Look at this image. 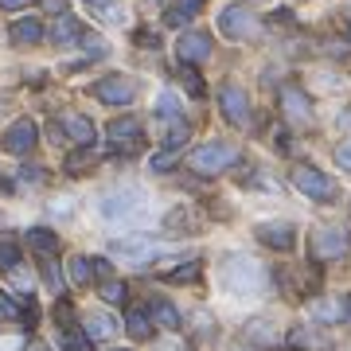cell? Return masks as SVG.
<instances>
[{
    "label": "cell",
    "mask_w": 351,
    "mask_h": 351,
    "mask_svg": "<svg viewBox=\"0 0 351 351\" xmlns=\"http://www.w3.org/2000/svg\"><path fill=\"white\" fill-rule=\"evenodd\" d=\"M293 184H297V191H304L308 199H336V180L328 172H320V168H313V164H297L293 168Z\"/></svg>",
    "instance_id": "obj_1"
},
{
    "label": "cell",
    "mask_w": 351,
    "mask_h": 351,
    "mask_svg": "<svg viewBox=\"0 0 351 351\" xmlns=\"http://www.w3.org/2000/svg\"><path fill=\"white\" fill-rule=\"evenodd\" d=\"M239 160V152L230 149V145H223V141H211V145H199V149L191 152V172H203V176H211V172H223V168H230V164Z\"/></svg>",
    "instance_id": "obj_2"
},
{
    "label": "cell",
    "mask_w": 351,
    "mask_h": 351,
    "mask_svg": "<svg viewBox=\"0 0 351 351\" xmlns=\"http://www.w3.org/2000/svg\"><path fill=\"white\" fill-rule=\"evenodd\" d=\"M219 32H223L226 39H254L258 36V16H254L246 4H230V8H223V16H219Z\"/></svg>",
    "instance_id": "obj_3"
},
{
    "label": "cell",
    "mask_w": 351,
    "mask_h": 351,
    "mask_svg": "<svg viewBox=\"0 0 351 351\" xmlns=\"http://www.w3.org/2000/svg\"><path fill=\"white\" fill-rule=\"evenodd\" d=\"M94 98L106 101V106H129L137 98V82L125 75H110V78H98L94 82Z\"/></svg>",
    "instance_id": "obj_4"
},
{
    "label": "cell",
    "mask_w": 351,
    "mask_h": 351,
    "mask_svg": "<svg viewBox=\"0 0 351 351\" xmlns=\"http://www.w3.org/2000/svg\"><path fill=\"white\" fill-rule=\"evenodd\" d=\"M36 141H39V125L32 121V117H20V121H12V125L4 129V152H12V156L32 152Z\"/></svg>",
    "instance_id": "obj_5"
},
{
    "label": "cell",
    "mask_w": 351,
    "mask_h": 351,
    "mask_svg": "<svg viewBox=\"0 0 351 351\" xmlns=\"http://www.w3.org/2000/svg\"><path fill=\"white\" fill-rule=\"evenodd\" d=\"M348 254V230L339 226H324L313 234V258L316 262H332V258H343Z\"/></svg>",
    "instance_id": "obj_6"
},
{
    "label": "cell",
    "mask_w": 351,
    "mask_h": 351,
    "mask_svg": "<svg viewBox=\"0 0 351 351\" xmlns=\"http://www.w3.org/2000/svg\"><path fill=\"white\" fill-rule=\"evenodd\" d=\"M106 137H110V145L117 152H137L141 149V121L137 117H117V121H110V129H106Z\"/></svg>",
    "instance_id": "obj_7"
},
{
    "label": "cell",
    "mask_w": 351,
    "mask_h": 351,
    "mask_svg": "<svg viewBox=\"0 0 351 351\" xmlns=\"http://www.w3.org/2000/svg\"><path fill=\"white\" fill-rule=\"evenodd\" d=\"M219 98H223V113H226L230 125H250V98H246L234 82H226V86L219 90Z\"/></svg>",
    "instance_id": "obj_8"
},
{
    "label": "cell",
    "mask_w": 351,
    "mask_h": 351,
    "mask_svg": "<svg viewBox=\"0 0 351 351\" xmlns=\"http://www.w3.org/2000/svg\"><path fill=\"white\" fill-rule=\"evenodd\" d=\"M176 55H180V63H203V59L211 55V36H203V32H184L180 43H176Z\"/></svg>",
    "instance_id": "obj_9"
},
{
    "label": "cell",
    "mask_w": 351,
    "mask_h": 351,
    "mask_svg": "<svg viewBox=\"0 0 351 351\" xmlns=\"http://www.w3.org/2000/svg\"><path fill=\"white\" fill-rule=\"evenodd\" d=\"M281 106H285V113L293 117V121H308L313 117V106H308V94L297 86H281Z\"/></svg>",
    "instance_id": "obj_10"
},
{
    "label": "cell",
    "mask_w": 351,
    "mask_h": 351,
    "mask_svg": "<svg viewBox=\"0 0 351 351\" xmlns=\"http://www.w3.org/2000/svg\"><path fill=\"white\" fill-rule=\"evenodd\" d=\"M63 133L75 141V145H82V149H90L94 137H98L94 125H90V117H78V113H66V117H63Z\"/></svg>",
    "instance_id": "obj_11"
},
{
    "label": "cell",
    "mask_w": 351,
    "mask_h": 351,
    "mask_svg": "<svg viewBox=\"0 0 351 351\" xmlns=\"http://www.w3.org/2000/svg\"><path fill=\"white\" fill-rule=\"evenodd\" d=\"M258 234H262V242H265V246H274V250H293V246H297L293 226H289V223H265Z\"/></svg>",
    "instance_id": "obj_12"
},
{
    "label": "cell",
    "mask_w": 351,
    "mask_h": 351,
    "mask_svg": "<svg viewBox=\"0 0 351 351\" xmlns=\"http://www.w3.org/2000/svg\"><path fill=\"white\" fill-rule=\"evenodd\" d=\"M43 39V24H39L36 16H27V20H16L12 24V43L16 47H32Z\"/></svg>",
    "instance_id": "obj_13"
},
{
    "label": "cell",
    "mask_w": 351,
    "mask_h": 351,
    "mask_svg": "<svg viewBox=\"0 0 351 351\" xmlns=\"http://www.w3.org/2000/svg\"><path fill=\"white\" fill-rule=\"evenodd\" d=\"M133 191H113V195H106V199H101V215H106V219H117V215H129L133 211Z\"/></svg>",
    "instance_id": "obj_14"
},
{
    "label": "cell",
    "mask_w": 351,
    "mask_h": 351,
    "mask_svg": "<svg viewBox=\"0 0 351 351\" xmlns=\"http://www.w3.org/2000/svg\"><path fill=\"white\" fill-rule=\"evenodd\" d=\"M27 242H32V250H39V254H55V250H59V234H55V230H47V226L27 230Z\"/></svg>",
    "instance_id": "obj_15"
},
{
    "label": "cell",
    "mask_w": 351,
    "mask_h": 351,
    "mask_svg": "<svg viewBox=\"0 0 351 351\" xmlns=\"http://www.w3.org/2000/svg\"><path fill=\"white\" fill-rule=\"evenodd\" d=\"M90 4V12H98L101 20H110V24H125L129 16H125V8L117 4V0H86Z\"/></svg>",
    "instance_id": "obj_16"
},
{
    "label": "cell",
    "mask_w": 351,
    "mask_h": 351,
    "mask_svg": "<svg viewBox=\"0 0 351 351\" xmlns=\"http://www.w3.org/2000/svg\"><path fill=\"white\" fill-rule=\"evenodd\" d=\"M51 39H55L59 47H66V43H78V39H82V27H78V20L63 16V20L55 24V32H51Z\"/></svg>",
    "instance_id": "obj_17"
},
{
    "label": "cell",
    "mask_w": 351,
    "mask_h": 351,
    "mask_svg": "<svg viewBox=\"0 0 351 351\" xmlns=\"http://www.w3.org/2000/svg\"><path fill=\"white\" fill-rule=\"evenodd\" d=\"M152 324H160V328H180V313H176L168 301H152Z\"/></svg>",
    "instance_id": "obj_18"
},
{
    "label": "cell",
    "mask_w": 351,
    "mask_h": 351,
    "mask_svg": "<svg viewBox=\"0 0 351 351\" xmlns=\"http://www.w3.org/2000/svg\"><path fill=\"white\" fill-rule=\"evenodd\" d=\"M113 320L106 313H90L86 316V332H90V339H106V336H113Z\"/></svg>",
    "instance_id": "obj_19"
},
{
    "label": "cell",
    "mask_w": 351,
    "mask_h": 351,
    "mask_svg": "<svg viewBox=\"0 0 351 351\" xmlns=\"http://www.w3.org/2000/svg\"><path fill=\"white\" fill-rule=\"evenodd\" d=\"M90 332L86 328H66L63 332V351H90Z\"/></svg>",
    "instance_id": "obj_20"
},
{
    "label": "cell",
    "mask_w": 351,
    "mask_h": 351,
    "mask_svg": "<svg viewBox=\"0 0 351 351\" xmlns=\"http://www.w3.org/2000/svg\"><path fill=\"white\" fill-rule=\"evenodd\" d=\"M90 274H94V262L90 258H71V281L75 285H90Z\"/></svg>",
    "instance_id": "obj_21"
},
{
    "label": "cell",
    "mask_w": 351,
    "mask_h": 351,
    "mask_svg": "<svg viewBox=\"0 0 351 351\" xmlns=\"http://www.w3.org/2000/svg\"><path fill=\"white\" fill-rule=\"evenodd\" d=\"M125 332H129L133 339H149V332H152V328H149V316H145V313H129Z\"/></svg>",
    "instance_id": "obj_22"
},
{
    "label": "cell",
    "mask_w": 351,
    "mask_h": 351,
    "mask_svg": "<svg viewBox=\"0 0 351 351\" xmlns=\"http://www.w3.org/2000/svg\"><path fill=\"white\" fill-rule=\"evenodd\" d=\"M101 297H106L110 304H125V301H129L125 281H101Z\"/></svg>",
    "instance_id": "obj_23"
},
{
    "label": "cell",
    "mask_w": 351,
    "mask_h": 351,
    "mask_svg": "<svg viewBox=\"0 0 351 351\" xmlns=\"http://www.w3.org/2000/svg\"><path fill=\"white\" fill-rule=\"evenodd\" d=\"M78 43H82V51H86L90 59H106V51H110V47H106V39L90 36V32H82V39H78Z\"/></svg>",
    "instance_id": "obj_24"
},
{
    "label": "cell",
    "mask_w": 351,
    "mask_h": 351,
    "mask_svg": "<svg viewBox=\"0 0 351 351\" xmlns=\"http://www.w3.org/2000/svg\"><path fill=\"white\" fill-rule=\"evenodd\" d=\"M180 78H184V82H188L191 98H203V94H207V86H203V82H199V75H195V71H191V63H180Z\"/></svg>",
    "instance_id": "obj_25"
},
{
    "label": "cell",
    "mask_w": 351,
    "mask_h": 351,
    "mask_svg": "<svg viewBox=\"0 0 351 351\" xmlns=\"http://www.w3.org/2000/svg\"><path fill=\"white\" fill-rule=\"evenodd\" d=\"M20 265V246L16 242H0V269H16Z\"/></svg>",
    "instance_id": "obj_26"
},
{
    "label": "cell",
    "mask_w": 351,
    "mask_h": 351,
    "mask_svg": "<svg viewBox=\"0 0 351 351\" xmlns=\"http://www.w3.org/2000/svg\"><path fill=\"white\" fill-rule=\"evenodd\" d=\"M176 160H180V156H176V149L156 152V156H152V172H168V168H176Z\"/></svg>",
    "instance_id": "obj_27"
},
{
    "label": "cell",
    "mask_w": 351,
    "mask_h": 351,
    "mask_svg": "<svg viewBox=\"0 0 351 351\" xmlns=\"http://www.w3.org/2000/svg\"><path fill=\"white\" fill-rule=\"evenodd\" d=\"M199 277V262H188L184 269H172V274H164V281H195Z\"/></svg>",
    "instance_id": "obj_28"
},
{
    "label": "cell",
    "mask_w": 351,
    "mask_h": 351,
    "mask_svg": "<svg viewBox=\"0 0 351 351\" xmlns=\"http://www.w3.org/2000/svg\"><path fill=\"white\" fill-rule=\"evenodd\" d=\"M184 141H188V125H184V121H172V129H168V141H164V145H168V149H180Z\"/></svg>",
    "instance_id": "obj_29"
},
{
    "label": "cell",
    "mask_w": 351,
    "mask_h": 351,
    "mask_svg": "<svg viewBox=\"0 0 351 351\" xmlns=\"http://www.w3.org/2000/svg\"><path fill=\"white\" fill-rule=\"evenodd\" d=\"M188 16H191V8L188 4H180V8H168V12H164V24L180 27V24H188Z\"/></svg>",
    "instance_id": "obj_30"
},
{
    "label": "cell",
    "mask_w": 351,
    "mask_h": 351,
    "mask_svg": "<svg viewBox=\"0 0 351 351\" xmlns=\"http://www.w3.org/2000/svg\"><path fill=\"white\" fill-rule=\"evenodd\" d=\"M156 106H160V117L176 121V98H172V94H160V101H156Z\"/></svg>",
    "instance_id": "obj_31"
},
{
    "label": "cell",
    "mask_w": 351,
    "mask_h": 351,
    "mask_svg": "<svg viewBox=\"0 0 351 351\" xmlns=\"http://www.w3.org/2000/svg\"><path fill=\"white\" fill-rule=\"evenodd\" d=\"M336 164H339V168H348V172H351V141H348V145H339V149H336Z\"/></svg>",
    "instance_id": "obj_32"
},
{
    "label": "cell",
    "mask_w": 351,
    "mask_h": 351,
    "mask_svg": "<svg viewBox=\"0 0 351 351\" xmlns=\"http://www.w3.org/2000/svg\"><path fill=\"white\" fill-rule=\"evenodd\" d=\"M90 262H94V274H98V277L110 274V262H106V258H90Z\"/></svg>",
    "instance_id": "obj_33"
},
{
    "label": "cell",
    "mask_w": 351,
    "mask_h": 351,
    "mask_svg": "<svg viewBox=\"0 0 351 351\" xmlns=\"http://www.w3.org/2000/svg\"><path fill=\"white\" fill-rule=\"evenodd\" d=\"M43 8H47V12H63L66 0H43Z\"/></svg>",
    "instance_id": "obj_34"
},
{
    "label": "cell",
    "mask_w": 351,
    "mask_h": 351,
    "mask_svg": "<svg viewBox=\"0 0 351 351\" xmlns=\"http://www.w3.org/2000/svg\"><path fill=\"white\" fill-rule=\"evenodd\" d=\"M141 43H145V47H152V51H156V43H160V39H156V36H149V32H141Z\"/></svg>",
    "instance_id": "obj_35"
},
{
    "label": "cell",
    "mask_w": 351,
    "mask_h": 351,
    "mask_svg": "<svg viewBox=\"0 0 351 351\" xmlns=\"http://www.w3.org/2000/svg\"><path fill=\"white\" fill-rule=\"evenodd\" d=\"M24 4H32V0H0V8H24Z\"/></svg>",
    "instance_id": "obj_36"
},
{
    "label": "cell",
    "mask_w": 351,
    "mask_h": 351,
    "mask_svg": "<svg viewBox=\"0 0 351 351\" xmlns=\"http://www.w3.org/2000/svg\"><path fill=\"white\" fill-rule=\"evenodd\" d=\"M274 145H277L281 152H289V137H285V133H277V137H274Z\"/></svg>",
    "instance_id": "obj_37"
},
{
    "label": "cell",
    "mask_w": 351,
    "mask_h": 351,
    "mask_svg": "<svg viewBox=\"0 0 351 351\" xmlns=\"http://www.w3.org/2000/svg\"><path fill=\"white\" fill-rule=\"evenodd\" d=\"M20 176H24V180H39V176H43V168H24Z\"/></svg>",
    "instance_id": "obj_38"
},
{
    "label": "cell",
    "mask_w": 351,
    "mask_h": 351,
    "mask_svg": "<svg viewBox=\"0 0 351 351\" xmlns=\"http://www.w3.org/2000/svg\"><path fill=\"white\" fill-rule=\"evenodd\" d=\"M184 4H188V8H191V12H195V8H199V4H203V0H184Z\"/></svg>",
    "instance_id": "obj_39"
},
{
    "label": "cell",
    "mask_w": 351,
    "mask_h": 351,
    "mask_svg": "<svg viewBox=\"0 0 351 351\" xmlns=\"http://www.w3.org/2000/svg\"><path fill=\"white\" fill-rule=\"evenodd\" d=\"M27 351H47V348H43V343H32V348H27Z\"/></svg>",
    "instance_id": "obj_40"
},
{
    "label": "cell",
    "mask_w": 351,
    "mask_h": 351,
    "mask_svg": "<svg viewBox=\"0 0 351 351\" xmlns=\"http://www.w3.org/2000/svg\"><path fill=\"white\" fill-rule=\"evenodd\" d=\"M0 110H4V101H0Z\"/></svg>",
    "instance_id": "obj_41"
}]
</instances>
